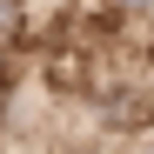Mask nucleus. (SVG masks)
<instances>
[{
  "label": "nucleus",
  "mask_w": 154,
  "mask_h": 154,
  "mask_svg": "<svg viewBox=\"0 0 154 154\" xmlns=\"http://www.w3.org/2000/svg\"><path fill=\"white\" fill-rule=\"evenodd\" d=\"M107 7L127 14V20H147V14H154V0H107Z\"/></svg>",
  "instance_id": "1"
},
{
  "label": "nucleus",
  "mask_w": 154,
  "mask_h": 154,
  "mask_svg": "<svg viewBox=\"0 0 154 154\" xmlns=\"http://www.w3.org/2000/svg\"><path fill=\"white\" fill-rule=\"evenodd\" d=\"M14 20H20V0H0V34H7Z\"/></svg>",
  "instance_id": "2"
},
{
  "label": "nucleus",
  "mask_w": 154,
  "mask_h": 154,
  "mask_svg": "<svg viewBox=\"0 0 154 154\" xmlns=\"http://www.w3.org/2000/svg\"><path fill=\"white\" fill-rule=\"evenodd\" d=\"M121 154H154V134H141V141H127Z\"/></svg>",
  "instance_id": "3"
}]
</instances>
